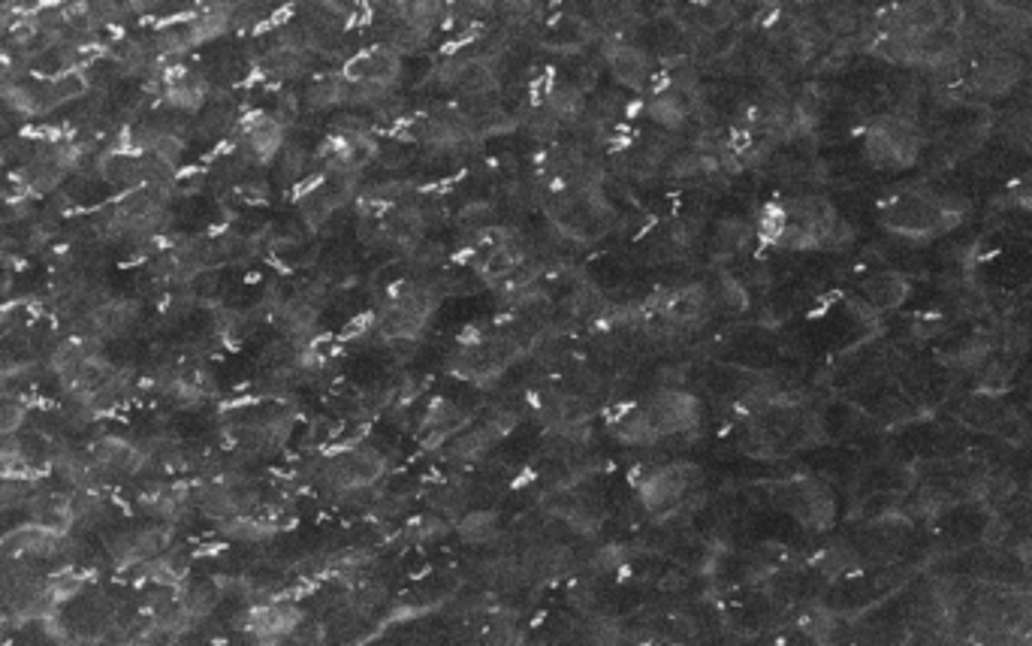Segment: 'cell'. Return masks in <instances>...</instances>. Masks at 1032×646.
Here are the masks:
<instances>
[{
  "instance_id": "obj_7",
  "label": "cell",
  "mask_w": 1032,
  "mask_h": 646,
  "mask_svg": "<svg viewBox=\"0 0 1032 646\" xmlns=\"http://www.w3.org/2000/svg\"><path fill=\"white\" fill-rule=\"evenodd\" d=\"M305 103L311 109H332V106H341L344 103V79L341 73H329V76H320L308 85L305 91Z\"/></svg>"
},
{
  "instance_id": "obj_1",
  "label": "cell",
  "mask_w": 1032,
  "mask_h": 646,
  "mask_svg": "<svg viewBox=\"0 0 1032 646\" xmlns=\"http://www.w3.org/2000/svg\"><path fill=\"white\" fill-rule=\"evenodd\" d=\"M957 218H960L957 209H951L948 203H942L936 194H927V191H903L882 203V224L894 233L915 236V239L942 233L954 227Z\"/></svg>"
},
{
  "instance_id": "obj_11",
  "label": "cell",
  "mask_w": 1032,
  "mask_h": 646,
  "mask_svg": "<svg viewBox=\"0 0 1032 646\" xmlns=\"http://www.w3.org/2000/svg\"><path fill=\"white\" fill-rule=\"evenodd\" d=\"M851 565H857V559L851 556V550H830L824 559H821V571L824 574H830V577H836V574H845V571H851Z\"/></svg>"
},
{
  "instance_id": "obj_5",
  "label": "cell",
  "mask_w": 1032,
  "mask_h": 646,
  "mask_svg": "<svg viewBox=\"0 0 1032 646\" xmlns=\"http://www.w3.org/2000/svg\"><path fill=\"white\" fill-rule=\"evenodd\" d=\"M909 293V284L900 278V275H891V272H882V275H873L867 278L864 284V296L873 308H897Z\"/></svg>"
},
{
  "instance_id": "obj_13",
  "label": "cell",
  "mask_w": 1032,
  "mask_h": 646,
  "mask_svg": "<svg viewBox=\"0 0 1032 646\" xmlns=\"http://www.w3.org/2000/svg\"><path fill=\"white\" fill-rule=\"evenodd\" d=\"M302 170H305V154H302L299 148H290V151L284 154V173H287L290 179H299Z\"/></svg>"
},
{
  "instance_id": "obj_2",
  "label": "cell",
  "mask_w": 1032,
  "mask_h": 646,
  "mask_svg": "<svg viewBox=\"0 0 1032 646\" xmlns=\"http://www.w3.org/2000/svg\"><path fill=\"white\" fill-rule=\"evenodd\" d=\"M921 139H918V127L888 118L879 121L870 133H867V157L873 160L876 167H909L912 160L918 157Z\"/></svg>"
},
{
  "instance_id": "obj_15",
  "label": "cell",
  "mask_w": 1032,
  "mask_h": 646,
  "mask_svg": "<svg viewBox=\"0 0 1032 646\" xmlns=\"http://www.w3.org/2000/svg\"><path fill=\"white\" fill-rule=\"evenodd\" d=\"M1020 142H1023V145H1026V148L1032 151V124H1029V127L1023 130V133H1020Z\"/></svg>"
},
{
  "instance_id": "obj_9",
  "label": "cell",
  "mask_w": 1032,
  "mask_h": 646,
  "mask_svg": "<svg viewBox=\"0 0 1032 646\" xmlns=\"http://www.w3.org/2000/svg\"><path fill=\"white\" fill-rule=\"evenodd\" d=\"M495 529H498V517L492 511L465 514L459 520V535L465 538V544H489L495 538Z\"/></svg>"
},
{
  "instance_id": "obj_8",
  "label": "cell",
  "mask_w": 1032,
  "mask_h": 646,
  "mask_svg": "<svg viewBox=\"0 0 1032 646\" xmlns=\"http://www.w3.org/2000/svg\"><path fill=\"white\" fill-rule=\"evenodd\" d=\"M281 142H284V124H281V121H275V118H260V124L251 127V151H254L257 157L266 160V157L278 154Z\"/></svg>"
},
{
  "instance_id": "obj_12",
  "label": "cell",
  "mask_w": 1032,
  "mask_h": 646,
  "mask_svg": "<svg viewBox=\"0 0 1032 646\" xmlns=\"http://www.w3.org/2000/svg\"><path fill=\"white\" fill-rule=\"evenodd\" d=\"M722 299H725V305L728 308H746V290H743V284L740 281H734V278H725L722 281Z\"/></svg>"
},
{
  "instance_id": "obj_6",
  "label": "cell",
  "mask_w": 1032,
  "mask_h": 646,
  "mask_svg": "<svg viewBox=\"0 0 1032 646\" xmlns=\"http://www.w3.org/2000/svg\"><path fill=\"white\" fill-rule=\"evenodd\" d=\"M544 106L553 112L556 121H574V118H580V115L586 112V94H583L580 85H571V82L553 85V88L547 91Z\"/></svg>"
},
{
  "instance_id": "obj_3",
  "label": "cell",
  "mask_w": 1032,
  "mask_h": 646,
  "mask_svg": "<svg viewBox=\"0 0 1032 646\" xmlns=\"http://www.w3.org/2000/svg\"><path fill=\"white\" fill-rule=\"evenodd\" d=\"M607 61H610V73H613V79L619 85H625V88H643L646 85V79H649V58H646L643 49L619 43L616 52Z\"/></svg>"
},
{
  "instance_id": "obj_10",
  "label": "cell",
  "mask_w": 1032,
  "mask_h": 646,
  "mask_svg": "<svg viewBox=\"0 0 1032 646\" xmlns=\"http://www.w3.org/2000/svg\"><path fill=\"white\" fill-rule=\"evenodd\" d=\"M737 19V13L731 7H722V4H704L695 10V22L704 34H719L725 31L731 22Z\"/></svg>"
},
{
  "instance_id": "obj_14",
  "label": "cell",
  "mask_w": 1032,
  "mask_h": 646,
  "mask_svg": "<svg viewBox=\"0 0 1032 646\" xmlns=\"http://www.w3.org/2000/svg\"><path fill=\"white\" fill-rule=\"evenodd\" d=\"M1011 194H1014V200L1020 203V206H1026V209H1032V173L1029 176H1023L1014 188H1011Z\"/></svg>"
},
{
  "instance_id": "obj_4",
  "label": "cell",
  "mask_w": 1032,
  "mask_h": 646,
  "mask_svg": "<svg viewBox=\"0 0 1032 646\" xmlns=\"http://www.w3.org/2000/svg\"><path fill=\"white\" fill-rule=\"evenodd\" d=\"M646 112H649V118H652L658 127H664V130H679V127L688 121V115H692V112H688L685 97H682L676 88L658 91V94L649 100Z\"/></svg>"
}]
</instances>
